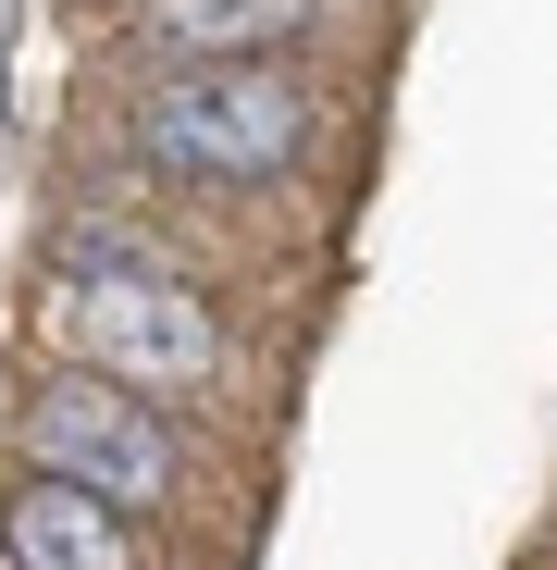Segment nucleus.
<instances>
[{
    "label": "nucleus",
    "mask_w": 557,
    "mask_h": 570,
    "mask_svg": "<svg viewBox=\"0 0 557 570\" xmlns=\"http://www.w3.org/2000/svg\"><path fill=\"white\" fill-rule=\"evenodd\" d=\"M62 335H74V372H112V385H137V397L149 385H211L223 372L211 298L149 236H125V224L62 236Z\"/></svg>",
    "instance_id": "1"
},
{
    "label": "nucleus",
    "mask_w": 557,
    "mask_h": 570,
    "mask_svg": "<svg viewBox=\"0 0 557 570\" xmlns=\"http://www.w3.org/2000/svg\"><path fill=\"white\" fill-rule=\"evenodd\" d=\"M310 149V87L272 62H186L137 100V161L186 186H260Z\"/></svg>",
    "instance_id": "2"
},
{
    "label": "nucleus",
    "mask_w": 557,
    "mask_h": 570,
    "mask_svg": "<svg viewBox=\"0 0 557 570\" xmlns=\"http://www.w3.org/2000/svg\"><path fill=\"white\" fill-rule=\"evenodd\" d=\"M13 434H26V471H62V484L112 497V509H161V497L186 484L173 422H161L137 385H112V372H50Z\"/></svg>",
    "instance_id": "3"
},
{
    "label": "nucleus",
    "mask_w": 557,
    "mask_h": 570,
    "mask_svg": "<svg viewBox=\"0 0 557 570\" xmlns=\"http://www.w3.org/2000/svg\"><path fill=\"white\" fill-rule=\"evenodd\" d=\"M0 570H137V509L62 484V471H26L0 497Z\"/></svg>",
    "instance_id": "4"
},
{
    "label": "nucleus",
    "mask_w": 557,
    "mask_h": 570,
    "mask_svg": "<svg viewBox=\"0 0 557 570\" xmlns=\"http://www.w3.org/2000/svg\"><path fill=\"white\" fill-rule=\"evenodd\" d=\"M310 0H161V38L186 62H272V38H298Z\"/></svg>",
    "instance_id": "5"
}]
</instances>
